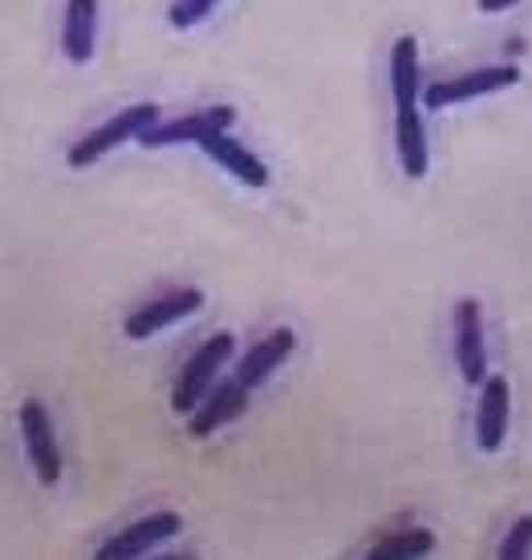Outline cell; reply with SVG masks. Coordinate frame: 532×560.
<instances>
[{
    "label": "cell",
    "mask_w": 532,
    "mask_h": 560,
    "mask_svg": "<svg viewBox=\"0 0 532 560\" xmlns=\"http://www.w3.org/2000/svg\"><path fill=\"white\" fill-rule=\"evenodd\" d=\"M159 122V106L154 102H139V106H127V110H118L114 118H106L102 127L85 130L82 139L70 147V167H94L99 159H106L111 151H118L123 142H139L142 130H151Z\"/></svg>",
    "instance_id": "cell-1"
},
{
    "label": "cell",
    "mask_w": 532,
    "mask_h": 560,
    "mask_svg": "<svg viewBox=\"0 0 532 560\" xmlns=\"http://www.w3.org/2000/svg\"><path fill=\"white\" fill-rule=\"evenodd\" d=\"M232 353H236V337L232 334L208 337V341L183 362L180 378H175V390H171V410H175V415H192V410L211 394L220 365H224Z\"/></svg>",
    "instance_id": "cell-2"
},
{
    "label": "cell",
    "mask_w": 532,
    "mask_h": 560,
    "mask_svg": "<svg viewBox=\"0 0 532 560\" xmlns=\"http://www.w3.org/2000/svg\"><path fill=\"white\" fill-rule=\"evenodd\" d=\"M520 82L517 66H479V70H467L460 78H448V82H431L427 94H423V106L427 110H443V106H460V102L484 98V94H496V90H508V85Z\"/></svg>",
    "instance_id": "cell-3"
},
{
    "label": "cell",
    "mask_w": 532,
    "mask_h": 560,
    "mask_svg": "<svg viewBox=\"0 0 532 560\" xmlns=\"http://www.w3.org/2000/svg\"><path fill=\"white\" fill-rule=\"evenodd\" d=\"M16 422H21V439H25L28 463H33V471H37V483H42V488H57V479H61V455H57L49 410H45L37 398H28V402H21V410H16Z\"/></svg>",
    "instance_id": "cell-4"
},
{
    "label": "cell",
    "mask_w": 532,
    "mask_h": 560,
    "mask_svg": "<svg viewBox=\"0 0 532 560\" xmlns=\"http://www.w3.org/2000/svg\"><path fill=\"white\" fill-rule=\"evenodd\" d=\"M199 308H204V293H199V289H171V293L154 296V301H147L142 308H135L127 322H123V334H127L130 341H147V337L163 334L167 325L192 317Z\"/></svg>",
    "instance_id": "cell-5"
},
{
    "label": "cell",
    "mask_w": 532,
    "mask_h": 560,
    "mask_svg": "<svg viewBox=\"0 0 532 560\" xmlns=\"http://www.w3.org/2000/svg\"><path fill=\"white\" fill-rule=\"evenodd\" d=\"M455 362L467 386L488 378V350H484V308L476 296H463L455 305Z\"/></svg>",
    "instance_id": "cell-6"
},
{
    "label": "cell",
    "mask_w": 532,
    "mask_h": 560,
    "mask_svg": "<svg viewBox=\"0 0 532 560\" xmlns=\"http://www.w3.org/2000/svg\"><path fill=\"white\" fill-rule=\"evenodd\" d=\"M183 528V516L180 512H151V516L135 520L127 533L111 536L106 545L94 552L99 560H130V557H142V552H151L154 545H163L171 536H180Z\"/></svg>",
    "instance_id": "cell-7"
},
{
    "label": "cell",
    "mask_w": 532,
    "mask_h": 560,
    "mask_svg": "<svg viewBox=\"0 0 532 560\" xmlns=\"http://www.w3.org/2000/svg\"><path fill=\"white\" fill-rule=\"evenodd\" d=\"M244 407H248V386H244V382H240V378L216 382L208 398L192 410L187 434H192V439H208V434H216L220 427H228L232 419H240V415H244Z\"/></svg>",
    "instance_id": "cell-8"
},
{
    "label": "cell",
    "mask_w": 532,
    "mask_h": 560,
    "mask_svg": "<svg viewBox=\"0 0 532 560\" xmlns=\"http://www.w3.org/2000/svg\"><path fill=\"white\" fill-rule=\"evenodd\" d=\"M236 122L232 106H211V110L187 114V118H171V122H154L151 130H142V147H175V142H199L211 130H228Z\"/></svg>",
    "instance_id": "cell-9"
},
{
    "label": "cell",
    "mask_w": 532,
    "mask_h": 560,
    "mask_svg": "<svg viewBox=\"0 0 532 560\" xmlns=\"http://www.w3.org/2000/svg\"><path fill=\"white\" fill-rule=\"evenodd\" d=\"M508 410H512V394H508V378L488 374L479 382V410H476V439L479 447L500 451L508 439Z\"/></svg>",
    "instance_id": "cell-10"
},
{
    "label": "cell",
    "mask_w": 532,
    "mask_h": 560,
    "mask_svg": "<svg viewBox=\"0 0 532 560\" xmlns=\"http://www.w3.org/2000/svg\"><path fill=\"white\" fill-rule=\"evenodd\" d=\"M199 151L208 154L211 163H220V167L228 171V175H236L240 183H248V187H268V167L256 159L244 142H236L228 130H211V135H204V139L196 142Z\"/></svg>",
    "instance_id": "cell-11"
},
{
    "label": "cell",
    "mask_w": 532,
    "mask_h": 560,
    "mask_svg": "<svg viewBox=\"0 0 532 560\" xmlns=\"http://www.w3.org/2000/svg\"><path fill=\"white\" fill-rule=\"evenodd\" d=\"M293 346H297V334L293 329H273L268 337H261L253 350L240 358V365H236V378L248 386V390H256V386H265L273 374L280 370V362L293 353Z\"/></svg>",
    "instance_id": "cell-12"
},
{
    "label": "cell",
    "mask_w": 532,
    "mask_h": 560,
    "mask_svg": "<svg viewBox=\"0 0 532 560\" xmlns=\"http://www.w3.org/2000/svg\"><path fill=\"white\" fill-rule=\"evenodd\" d=\"M94 33H99V0H66L61 21V54L73 66H85L94 57Z\"/></svg>",
    "instance_id": "cell-13"
},
{
    "label": "cell",
    "mask_w": 532,
    "mask_h": 560,
    "mask_svg": "<svg viewBox=\"0 0 532 560\" xmlns=\"http://www.w3.org/2000/svg\"><path fill=\"white\" fill-rule=\"evenodd\" d=\"M394 147H398V163H403L406 179H423L427 175V135H423L419 106L394 110Z\"/></svg>",
    "instance_id": "cell-14"
},
{
    "label": "cell",
    "mask_w": 532,
    "mask_h": 560,
    "mask_svg": "<svg viewBox=\"0 0 532 560\" xmlns=\"http://www.w3.org/2000/svg\"><path fill=\"white\" fill-rule=\"evenodd\" d=\"M391 94L394 110L419 106V42L415 37H398L391 49Z\"/></svg>",
    "instance_id": "cell-15"
},
{
    "label": "cell",
    "mask_w": 532,
    "mask_h": 560,
    "mask_svg": "<svg viewBox=\"0 0 532 560\" xmlns=\"http://www.w3.org/2000/svg\"><path fill=\"white\" fill-rule=\"evenodd\" d=\"M427 552H435V533H427V528H406V533H394V536H386V540H379L366 557L370 560H415V557H427Z\"/></svg>",
    "instance_id": "cell-16"
},
{
    "label": "cell",
    "mask_w": 532,
    "mask_h": 560,
    "mask_svg": "<svg viewBox=\"0 0 532 560\" xmlns=\"http://www.w3.org/2000/svg\"><path fill=\"white\" fill-rule=\"evenodd\" d=\"M216 4H220V0H175V4H171V13H167V21L175 28H196L199 21L216 9Z\"/></svg>",
    "instance_id": "cell-17"
},
{
    "label": "cell",
    "mask_w": 532,
    "mask_h": 560,
    "mask_svg": "<svg viewBox=\"0 0 532 560\" xmlns=\"http://www.w3.org/2000/svg\"><path fill=\"white\" fill-rule=\"evenodd\" d=\"M529 552H532V516H520L517 528L500 545V560H524Z\"/></svg>",
    "instance_id": "cell-18"
},
{
    "label": "cell",
    "mask_w": 532,
    "mask_h": 560,
    "mask_svg": "<svg viewBox=\"0 0 532 560\" xmlns=\"http://www.w3.org/2000/svg\"><path fill=\"white\" fill-rule=\"evenodd\" d=\"M512 4H520V0H479V13H505Z\"/></svg>",
    "instance_id": "cell-19"
}]
</instances>
